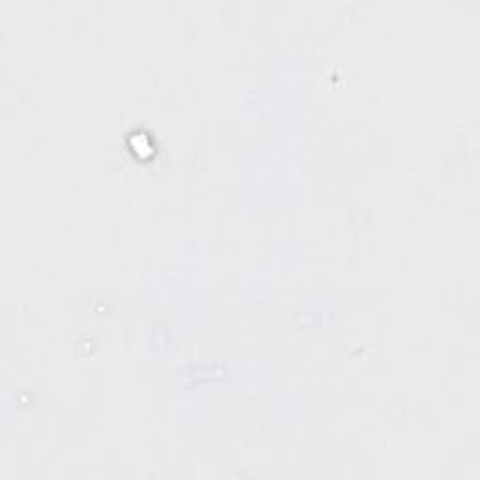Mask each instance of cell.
<instances>
[{
	"label": "cell",
	"instance_id": "obj_1",
	"mask_svg": "<svg viewBox=\"0 0 480 480\" xmlns=\"http://www.w3.org/2000/svg\"><path fill=\"white\" fill-rule=\"evenodd\" d=\"M133 148H135V152L137 154H145V156H148V154H152V143L150 139L146 137V135H141V133H137L135 137H133Z\"/></svg>",
	"mask_w": 480,
	"mask_h": 480
}]
</instances>
